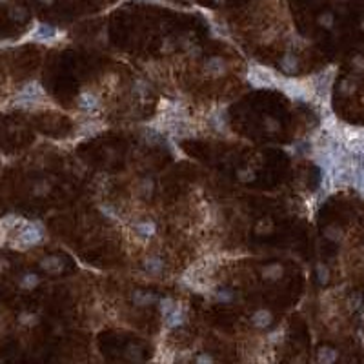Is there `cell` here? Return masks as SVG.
Instances as JSON below:
<instances>
[{
	"mask_svg": "<svg viewBox=\"0 0 364 364\" xmlns=\"http://www.w3.org/2000/svg\"><path fill=\"white\" fill-rule=\"evenodd\" d=\"M264 129L268 131V133H277L279 129H281V124H279V121L277 119H273V117H264Z\"/></svg>",
	"mask_w": 364,
	"mask_h": 364,
	"instance_id": "cb8c5ba5",
	"label": "cell"
},
{
	"mask_svg": "<svg viewBox=\"0 0 364 364\" xmlns=\"http://www.w3.org/2000/svg\"><path fill=\"white\" fill-rule=\"evenodd\" d=\"M175 306H177V302H175L171 297H166V299L159 300V308H160V313H162V315H168V313L171 312Z\"/></svg>",
	"mask_w": 364,
	"mask_h": 364,
	"instance_id": "d4e9b609",
	"label": "cell"
},
{
	"mask_svg": "<svg viewBox=\"0 0 364 364\" xmlns=\"http://www.w3.org/2000/svg\"><path fill=\"white\" fill-rule=\"evenodd\" d=\"M271 322H273V315H271V312L266 310V308H259V310L251 315V324L255 326L257 330H266V328L271 326Z\"/></svg>",
	"mask_w": 364,
	"mask_h": 364,
	"instance_id": "52a82bcc",
	"label": "cell"
},
{
	"mask_svg": "<svg viewBox=\"0 0 364 364\" xmlns=\"http://www.w3.org/2000/svg\"><path fill=\"white\" fill-rule=\"evenodd\" d=\"M281 70L286 73V75H293L299 71V58L295 57L293 53H286L284 57L281 58Z\"/></svg>",
	"mask_w": 364,
	"mask_h": 364,
	"instance_id": "7c38bea8",
	"label": "cell"
},
{
	"mask_svg": "<svg viewBox=\"0 0 364 364\" xmlns=\"http://www.w3.org/2000/svg\"><path fill=\"white\" fill-rule=\"evenodd\" d=\"M128 359H129V361H142L141 348H139V346H129V348H128Z\"/></svg>",
	"mask_w": 364,
	"mask_h": 364,
	"instance_id": "4dcf8cb0",
	"label": "cell"
},
{
	"mask_svg": "<svg viewBox=\"0 0 364 364\" xmlns=\"http://www.w3.org/2000/svg\"><path fill=\"white\" fill-rule=\"evenodd\" d=\"M19 324L27 326V328H31V326H37V324H39V315H35V313H29V312L19 313Z\"/></svg>",
	"mask_w": 364,
	"mask_h": 364,
	"instance_id": "ffe728a7",
	"label": "cell"
},
{
	"mask_svg": "<svg viewBox=\"0 0 364 364\" xmlns=\"http://www.w3.org/2000/svg\"><path fill=\"white\" fill-rule=\"evenodd\" d=\"M44 98H46L44 88H42L39 82L31 80V82H26L20 88L19 93H17L13 98V104L17 108L33 109V108H37L39 104H42Z\"/></svg>",
	"mask_w": 364,
	"mask_h": 364,
	"instance_id": "7a4b0ae2",
	"label": "cell"
},
{
	"mask_svg": "<svg viewBox=\"0 0 364 364\" xmlns=\"http://www.w3.org/2000/svg\"><path fill=\"white\" fill-rule=\"evenodd\" d=\"M344 147L350 153L364 155V129L344 131Z\"/></svg>",
	"mask_w": 364,
	"mask_h": 364,
	"instance_id": "5b68a950",
	"label": "cell"
},
{
	"mask_svg": "<svg viewBox=\"0 0 364 364\" xmlns=\"http://www.w3.org/2000/svg\"><path fill=\"white\" fill-rule=\"evenodd\" d=\"M315 271H317V279H319L320 284H322V286L328 284V281H330V268H328L326 264H322V262H317Z\"/></svg>",
	"mask_w": 364,
	"mask_h": 364,
	"instance_id": "44dd1931",
	"label": "cell"
},
{
	"mask_svg": "<svg viewBox=\"0 0 364 364\" xmlns=\"http://www.w3.org/2000/svg\"><path fill=\"white\" fill-rule=\"evenodd\" d=\"M133 302H135V306H141V308H144V306H149V304H153V302H157V295H153V293H149V291H142V290H137L133 293Z\"/></svg>",
	"mask_w": 364,
	"mask_h": 364,
	"instance_id": "9a60e30c",
	"label": "cell"
},
{
	"mask_svg": "<svg viewBox=\"0 0 364 364\" xmlns=\"http://www.w3.org/2000/svg\"><path fill=\"white\" fill-rule=\"evenodd\" d=\"M361 304H363V297L359 293H353L350 297V300H348V306H350V310H359L361 308Z\"/></svg>",
	"mask_w": 364,
	"mask_h": 364,
	"instance_id": "f546056e",
	"label": "cell"
},
{
	"mask_svg": "<svg viewBox=\"0 0 364 364\" xmlns=\"http://www.w3.org/2000/svg\"><path fill=\"white\" fill-rule=\"evenodd\" d=\"M213 2H217V4H222V2H226V0H213Z\"/></svg>",
	"mask_w": 364,
	"mask_h": 364,
	"instance_id": "f35d334b",
	"label": "cell"
},
{
	"mask_svg": "<svg viewBox=\"0 0 364 364\" xmlns=\"http://www.w3.org/2000/svg\"><path fill=\"white\" fill-rule=\"evenodd\" d=\"M102 211H104V215H109V217L113 218V220H117V213L109 206H106V208H102Z\"/></svg>",
	"mask_w": 364,
	"mask_h": 364,
	"instance_id": "d590c367",
	"label": "cell"
},
{
	"mask_svg": "<svg viewBox=\"0 0 364 364\" xmlns=\"http://www.w3.org/2000/svg\"><path fill=\"white\" fill-rule=\"evenodd\" d=\"M206 71L213 77H220L226 73V60L222 57H211L206 60Z\"/></svg>",
	"mask_w": 364,
	"mask_h": 364,
	"instance_id": "30bf717a",
	"label": "cell"
},
{
	"mask_svg": "<svg viewBox=\"0 0 364 364\" xmlns=\"http://www.w3.org/2000/svg\"><path fill=\"white\" fill-rule=\"evenodd\" d=\"M42 6H53L55 4V0H39Z\"/></svg>",
	"mask_w": 364,
	"mask_h": 364,
	"instance_id": "74e56055",
	"label": "cell"
},
{
	"mask_svg": "<svg viewBox=\"0 0 364 364\" xmlns=\"http://www.w3.org/2000/svg\"><path fill=\"white\" fill-rule=\"evenodd\" d=\"M42 239H44V228L39 222L24 220L19 226L15 239L9 241V248L19 249V251H26V249L42 243Z\"/></svg>",
	"mask_w": 364,
	"mask_h": 364,
	"instance_id": "6da1fadb",
	"label": "cell"
},
{
	"mask_svg": "<svg viewBox=\"0 0 364 364\" xmlns=\"http://www.w3.org/2000/svg\"><path fill=\"white\" fill-rule=\"evenodd\" d=\"M233 291L231 290H218V291H215V299L218 300V302H231L233 300Z\"/></svg>",
	"mask_w": 364,
	"mask_h": 364,
	"instance_id": "83f0119b",
	"label": "cell"
},
{
	"mask_svg": "<svg viewBox=\"0 0 364 364\" xmlns=\"http://www.w3.org/2000/svg\"><path fill=\"white\" fill-rule=\"evenodd\" d=\"M7 15H9V19L13 20V22H24V20H27V9L24 6H13L9 7V11H7Z\"/></svg>",
	"mask_w": 364,
	"mask_h": 364,
	"instance_id": "ac0fdd59",
	"label": "cell"
},
{
	"mask_svg": "<svg viewBox=\"0 0 364 364\" xmlns=\"http://www.w3.org/2000/svg\"><path fill=\"white\" fill-rule=\"evenodd\" d=\"M135 233L141 237V239H151L157 231V226H155L153 220H139L135 222Z\"/></svg>",
	"mask_w": 364,
	"mask_h": 364,
	"instance_id": "8fae6325",
	"label": "cell"
},
{
	"mask_svg": "<svg viewBox=\"0 0 364 364\" xmlns=\"http://www.w3.org/2000/svg\"><path fill=\"white\" fill-rule=\"evenodd\" d=\"M282 275H284V268H282L279 262H271V264L262 268V277L266 281H279Z\"/></svg>",
	"mask_w": 364,
	"mask_h": 364,
	"instance_id": "4fadbf2b",
	"label": "cell"
},
{
	"mask_svg": "<svg viewBox=\"0 0 364 364\" xmlns=\"http://www.w3.org/2000/svg\"><path fill=\"white\" fill-rule=\"evenodd\" d=\"M133 91H135V93H139L141 97H146L147 91H149V88H147V84L144 82V80H137V82H135Z\"/></svg>",
	"mask_w": 364,
	"mask_h": 364,
	"instance_id": "f1b7e54d",
	"label": "cell"
},
{
	"mask_svg": "<svg viewBox=\"0 0 364 364\" xmlns=\"http://www.w3.org/2000/svg\"><path fill=\"white\" fill-rule=\"evenodd\" d=\"M273 228V224H271V220L269 218H261L259 222H257V226H255V231L259 233V235H264L266 231H269Z\"/></svg>",
	"mask_w": 364,
	"mask_h": 364,
	"instance_id": "4316f807",
	"label": "cell"
},
{
	"mask_svg": "<svg viewBox=\"0 0 364 364\" xmlns=\"http://www.w3.org/2000/svg\"><path fill=\"white\" fill-rule=\"evenodd\" d=\"M237 179L243 180V182H249V180H253V171L251 170H239L237 171Z\"/></svg>",
	"mask_w": 364,
	"mask_h": 364,
	"instance_id": "1f68e13d",
	"label": "cell"
},
{
	"mask_svg": "<svg viewBox=\"0 0 364 364\" xmlns=\"http://www.w3.org/2000/svg\"><path fill=\"white\" fill-rule=\"evenodd\" d=\"M339 357L337 350H333V348H328V346H322L319 351H317V361L319 363H324V364H332L335 363Z\"/></svg>",
	"mask_w": 364,
	"mask_h": 364,
	"instance_id": "e0dca14e",
	"label": "cell"
},
{
	"mask_svg": "<svg viewBox=\"0 0 364 364\" xmlns=\"http://www.w3.org/2000/svg\"><path fill=\"white\" fill-rule=\"evenodd\" d=\"M351 66H353L357 71H364V57H361V55L353 57L351 58Z\"/></svg>",
	"mask_w": 364,
	"mask_h": 364,
	"instance_id": "836d02e7",
	"label": "cell"
},
{
	"mask_svg": "<svg viewBox=\"0 0 364 364\" xmlns=\"http://www.w3.org/2000/svg\"><path fill=\"white\" fill-rule=\"evenodd\" d=\"M39 284H40V277L37 273H24L19 281V286L22 288V290H26V291L35 290Z\"/></svg>",
	"mask_w": 364,
	"mask_h": 364,
	"instance_id": "2e32d148",
	"label": "cell"
},
{
	"mask_svg": "<svg viewBox=\"0 0 364 364\" xmlns=\"http://www.w3.org/2000/svg\"><path fill=\"white\" fill-rule=\"evenodd\" d=\"M141 190L144 195H151V192H153V180H149V179H144L142 180V184H141Z\"/></svg>",
	"mask_w": 364,
	"mask_h": 364,
	"instance_id": "d6a6232c",
	"label": "cell"
},
{
	"mask_svg": "<svg viewBox=\"0 0 364 364\" xmlns=\"http://www.w3.org/2000/svg\"><path fill=\"white\" fill-rule=\"evenodd\" d=\"M9 268V264H7L6 259H0V271H4V269Z\"/></svg>",
	"mask_w": 364,
	"mask_h": 364,
	"instance_id": "8d00e7d4",
	"label": "cell"
},
{
	"mask_svg": "<svg viewBox=\"0 0 364 364\" xmlns=\"http://www.w3.org/2000/svg\"><path fill=\"white\" fill-rule=\"evenodd\" d=\"M324 237L333 243H339L342 239V230L339 226H328V228H324Z\"/></svg>",
	"mask_w": 364,
	"mask_h": 364,
	"instance_id": "603a6c76",
	"label": "cell"
},
{
	"mask_svg": "<svg viewBox=\"0 0 364 364\" xmlns=\"http://www.w3.org/2000/svg\"><path fill=\"white\" fill-rule=\"evenodd\" d=\"M195 363H198V364H202V363L211 364V363H215V359L211 357V355H208V353H200V355H197V357H195Z\"/></svg>",
	"mask_w": 364,
	"mask_h": 364,
	"instance_id": "e575fe53",
	"label": "cell"
},
{
	"mask_svg": "<svg viewBox=\"0 0 364 364\" xmlns=\"http://www.w3.org/2000/svg\"><path fill=\"white\" fill-rule=\"evenodd\" d=\"M29 39L35 40V42H55V40L60 39V31L58 27L51 26V24H37L35 29L31 31Z\"/></svg>",
	"mask_w": 364,
	"mask_h": 364,
	"instance_id": "277c9868",
	"label": "cell"
},
{
	"mask_svg": "<svg viewBox=\"0 0 364 364\" xmlns=\"http://www.w3.org/2000/svg\"><path fill=\"white\" fill-rule=\"evenodd\" d=\"M339 91H340L342 95H351V93L355 91V82H353V80H350V78L340 80V84H339Z\"/></svg>",
	"mask_w": 364,
	"mask_h": 364,
	"instance_id": "484cf974",
	"label": "cell"
},
{
	"mask_svg": "<svg viewBox=\"0 0 364 364\" xmlns=\"http://www.w3.org/2000/svg\"><path fill=\"white\" fill-rule=\"evenodd\" d=\"M49 190H51V184L48 180H37V182H33L31 193L35 197H46L49 193Z\"/></svg>",
	"mask_w": 364,
	"mask_h": 364,
	"instance_id": "d6986e66",
	"label": "cell"
},
{
	"mask_svg": "<svg viewBox=\"0 0 364 364\" xmlns=\"http://www.w3.org/2000/svg\"><path fill=\"white\" fill-rule=\"evenodd\" d=\"M184 320H186V312L180 304H177L168 315H164V322H166L168 328H179V326L184 324Z\"/></svg>",
	"mask_w": 364,
	"mask_h": 364,
	"instance_id": "ba28073f",
	"label": "cell"
},
{
	"mask_svg": "<svg viewBox=\"0 0 364 364\" xmlns=\"http://www.w3.org/2000/svg\"><path fill=\"white\" fill-rule=\"evenodd\" d=\"M77 106L84 111H93L98 108V97L93 91H82L77 97Z\"/></svg>",
	"mask_w": 364,
	"mask_h": 364,
	"instance_id": "9c48e42d",
	"label": "cell"
},
{
	"mask_svg": "<svg viewBox=\"0 0 364 364\" xmlns=\"http://www.w3.org/2000/svg\"><path fill=\"white\" fill-rule=\"evenodd\" d=\"M317 22H319L320 27H324V29H332V27L335 26V17H333V13H330V11H324V13L319 15Z\"/></svg>",
	"mask_w": 364,
	"mask_h": 364,
	"instance_id": "7402d4cb",
	"label": "cell"
},
{
	"mask_svg": "<svg viewBox=\"0 0 364 364\" xmlns=\"http://www.w3.org/2000/svg\"><path fill=\"white\" fill-rule=\"evenodd\" d=\"M39 266L42 271H46V273L58 275L64 269V261L58 255H48V257H44V259H40Z\"/></svg>",
	"mask_w": 364,
	"mask_h": 364,
	"instance_id": "8992f818",
	"label": "cell"
},
{
	"mask_svg": "<svg viewBox=\"0 0 364 364\" xmlns=\"http://www.w3.org/2000/svg\"><path fill=\"white\" fill-rule=\"evenodd\" d=\"M281 78L279 75H275L269 68H264V66L253 64L249 66L248 71V82L255 88V90H273V88H279L281 86Z\"/></svg>",
	"mask_w": 364,
	"mask_h": 364,
	"instance_id": "3957f363",
	"label": "cell"
},
{
	"mask_svg": "<svg viewBox=\"0 0 364 364\" xmlns=\"http://www.w3.org/2000/svg\"><path fill=\"white\" fill-rule=\"evenodd\" d=\"M142 266H144V269H146L149 275H160L162 273V269H164V261H162L160 257L153 255V257H147L146 261L142 262Z\"/></svg>",
	"mask_w": 364,
	"mask_h": 364,
	"instance_id": "5bb4252c",
	"label": "cell"
}]
</instances>
